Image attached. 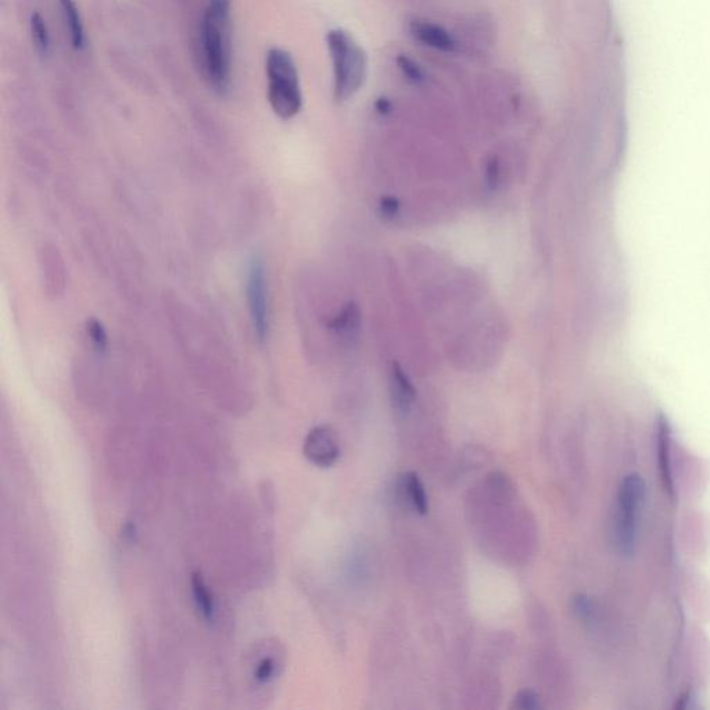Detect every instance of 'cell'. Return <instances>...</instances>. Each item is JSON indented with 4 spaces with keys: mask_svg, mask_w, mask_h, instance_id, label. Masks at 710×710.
Returning <instances> with one entry per match:
<instances>
[{
    "mask_svg": "<svg viewBox=\"0 0 710 710\" xmlns=\"http://www.w3.org/2000/svg\"><path fill=\"white\" fill-rule=\"evenodd\" d=\"M204 71L211 88L225 95L231 85V0H209L200 27Z\"/></svg>",
    "mask_w": 710,
    "mask_h": 710,
    "instance_id": "cell-1",
    "label": "cell"
},
{
    "mask_svg": "<svg viewBox=\"0 0 710 710\" xmlns=\"http://www.w3.org/2000/svg\"><path fill=\"white\" fill-rule=\"evenodd\" d=\"M333 66V92L337 102L357 95L368 77V57L349 32L332 30L326 35Z\"/></svg>",
    "mask_w": 710,
    "mask_h": 710,
    "instance_id": "cell-2",
    "label": "cell"
},
{
    "mask_svg": "<svg viewBox=\"0 0 710 710\" xmlns=\"http://www.w3.org/2000/svg\"><path fill=\"white\" fill-rule=\"evenodd\" d=\"M265 71L271 109L282 120H292L303 107L299 73L292 55L281 48L268 50Z\"/></svg>",
    "mask_w": 710,
    "mask_h": 710,
    "instance_id": "cell-3",
    "label": "cell"
},
{
    "mask_svg": "<svg viewBox=\"0 0 710 710\" xmlns=\"http://www.w3.org/2000/svg\"><path fill=\"white\" fill-rule=\"evenodd\" d=\"M645 483L637 473H631L622 480L618 493V508L615 518V543L620 554H633L636 547L638 516L643 507Z\"/></svg>",
    "mask_w": 710,
    "mask_h": 710,
    "instance_id": "cell-4",
    "label": "cell"
},
{
    "mask_svg": "<svg viewBox=\"0 0 710 710\" xmlns=\"http://www.w3.org/2000/svg\"><path fill=\"white\" fill-rule=\"evenodd\" d=\"M247 301L251 324L254 333L260 342H264L270 331V308H268L267 278H265V268L260 257L251 260L249 272H247Z\"/></svg>",
    "mask_w": 710,
    "mask_h": 710,
    "instance_id": "cell-5",
    "label": "cell"
},
{
    "mask_svg": "<svg viewBox=\"0 0 710 710\" xmlns=\"http://www.w3.org/2000/svg\"><path fill=\"white\" fill-rule=\"evenodd\" d=\"M249 676L254 687L265 688L274 684L283 670L282 648L278 644L265 641L254 647L249 656Z\"/></svg>",
    "mask_w": 710,
    "mask_h": 710,
    "instance_id": "cell-6",
    "label": "cell"
},
{
    "mask_svg": "<svg viewBox=\"0 0 710 710\" xmlns=\"http://www.w3.org/2000/svg\"><path fill=\"white\" fill-rule=\"evenodd\" d=\"M303 451L311 464L318 468H331L340 458L339 437L332 426H315L304 440Z\"/></svg>",
    "mask_w": 710,
    "mask_h": 710,
    "instance_id": "cell-7",
    "label": "cell"
},
{
    "mask_svg": "<svg viewBox=\"0 0 710 710\" xmlns=\"http://www.w3.org/2000/svg\"><path fill=\"white\" fill-rule=\"evenodd\" d=\"M411 37L422 43L426 48L439 50V52L453 53L457 49V42L453 35L439 24L428 20H412L408 25Z\"/></svg>",
    "mask_w": 710,
    "mask_h": 710,
    "instance_id": "cell-8",
    "label": "cell"
},
{
    "mask_svg": "<svg viewBox=\"0 0 710 710\" xmlns=\"http://www.w3.org/2000/svg\"><path fill=\"white\" fill-rule=\"evenodd\" d=\"M390 393H392L394 408L403 414L411 410L412 404L417 398V390L397 362H393L392 371H390Z\"/></svg>",
    "mask_w": 710,
    "mask_h": 710,
    "instance_id": "cell-9",
    "label": "cell"
},
{
    "mask_svg": "<svg viewBox=\"0 0 710 710\" xmlns=\"http://www.w3.org/2000/svg\"><path fill=\"white\" fill-rule=\"evenodd\" d=\"M361 322L360 308H358L357 304L349 303L329 322V329H331L344 344H351L354 343L355 340L358 339V335H360Z\"/></svg>",
    "mask_w": 710,
    "mask_h": 710,
    "instance_id": "cell-10",
    "label": "cell"
},
{
    "mask_svg": "<svg viewBox=\"0 0 710 710\" xmlns=\"http://www.w3.org/2000/svg\"><path fill=\"white\" fill-rule=\"evenodd\" d=\"M190 591H192L193 602H195L196 611L204 622H215L217 616V606H215L214 595L211 593L209 584L204 579L202 573L193 572L190 576Z\"/></svg>",
    "mask_w": 710,
    "mask_h": 710,
    "instance_id": "cell-11",
    "label": "cell"
},
{
    "mask_svg": "<svg viewBox=\"0 0 710 710\" xmlns=\"http://www.w3.org/2000/svg\"><path fill=\"white\" fill-rule=\"evenodd\" d=\"M398 489H400L401 500L407 502L408 507L419 515H425L428 512V496H426L425 487L417 473H404L398 480Z\"/></svg>",
    "mask_w": 710,
    "mask_h": 710,
    "instance_id": "cell-12",
    "label": "cell"
},
{
    "mask_svg": "<svg viewBox=\"0 0 710 710\" xmlns=\"http://www.w3.org/2000/svg\"><path fill=\"white\" fill-rule=\"evenodd\" d=\"M62 7L63 19L66 21L68 32H70L71 43L74 49L85 48V30L80 10L75 5L74 0H59Z\"/></svg>",
    "mask_w": 710,
    "mask_h": 710,
    "instance_id": "cell-13",
    "label": "cell"
},
{
    "mask_svg": "<svg viewBox=\"0 0 710 710\" xmlns=\"http://www.w3.org/2000/svg\"><path fill=\"white\" fill-rule=\"evenodd\" d=\"M658 430L659 464H661L662 478L666 489L673 493L672 465H670V429L665 418H661V421H659Z\"/></svg>",
    "mask_w": 710,
    "mask_h": 710,
    "instance_id": "cell-14",
    "label": "cell"
},
{
    "mask_svg": "<svg viewBox=\"0 0 710 710\" xmlns=\"http://www.w3.org/2000/svg\"><path fill=\"white\" fill-rule=\"evenodd\" d=\"M31 34L32 42L37 48L39 55L46 56L50 49V35L48 25L39 13H34L31 16Z\"/></svg>",
    "mask_w": 710,
    "mask_h": 710,
    "instance_id": "cell-15",
    "label": "cell"
},
{
    "mask_svg": "<svg viewBox=\"0 0 710 710\" xmlns=\"http://www.w3.org/2000/svg\"><path fill=\"white\" fill-rule=\"evenodd\" d=\"M398 68H400L401 74L404 75L405 80L411 82L414 85H421L426 80L425 71L419 66L414 59L410 56L400 55L397 57Z\"/></svg>",
    "mask_w": 710,
    "mask_h": 710,
    "instance_id": "cell-16",
    "label": "cell"
},
{
    "mask_svg": "<svg viewBox=\"0 0 710 710\" xmlns=\"http://www.w3.org/2000/svg\"><path fill=\"white\" fill-rule=\"evenodd\" d=\"M501 178V163L497 156H491L487 160L486 168H484V181H486L487 189L494 192L500 184Z\"/></svg>",
    "mask_w": 710,
    "mask_h": 710,
    "instance_id": "cell-17",
    "label": "cell"
},
{
    "mask_svg": "<svg viewBox=\"0 0 710 710\" xmlns=\"http://www.w3.org/2000/svg\"><path fill=\"white\" fill-rule=\"evenodd\" d=\"M86 333H88L89 339H91V342L96 349H106L107 333L98 319H91V321L86 322Z\"/></svg>",
    "mask_w": 710,
    "mask_h": 710,
    "instance_id": "cell-18",
    "label": "cell"
},
{
    "mask_svg": "<svg viewBox=\"0 0 710 710\" xmlns=\"http://www.w3.org/2000/svg\"><path fill=\"white\" fill-rule=\"evenodd\" d=\"M573 612L583 622H591L594 618V605L586 595H577L573 598Z\"/></svg>",
    "mask_w": 710,
    "mask_h": 710,
    "instance_id": "cell-19",
    "label": "cell"
},
{
    "mask_svg": "<svg viewBox=\"0 0 710 710\" xmlns=\"http://www.w3.org/2000/svg\"><path fill=\"white\" fill-rule=\"evenodd\" d=\"M401 204L398 202L397 197L385 196L380 199L379 203V214L383 220L393 221L397 218L398 213H400Z\"/></svg>",
    "mask_w": 710,
    "mask_h": 710,
    "instance_id": "cell-20",
    "label": "cell"
},
{
    "mask_svg": "<svg viewBox=\"0 0 710 710\" xmlns=\"http://www.w3.org/2000/svg\"><path fill=\"white\" fill-rule=\"evenodd\" d=\"M514 706L516 709L522 710L537 709L540 706L539 697H537L536 692L523 690L516 695L514 699Z\"/></svg>",
    "mask_w": 710,
    "mask_h": 710,
    "instance_id": "cell-21",
    "label": "cell"
},
{
    "mask_svg": "<svg viewBox=\"0 0 710 710\" xmlns=\"http://www.w3.org/2000/svg\"><path fill=\"white\" fill-rule=\"evenodd\" d=\"M375 109L378 111L380 116H389L393 111L392 102L386 98H380L378 102L375 103Z\"/></svg>",
    "mask_w": 710,
    "mask_h": 710,
    "instance_id": "cell-22",
    "label": "cell"
}]
</instances>
